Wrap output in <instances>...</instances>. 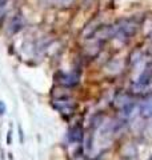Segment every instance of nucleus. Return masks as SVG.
I'll return each mask as SVG.
<instances>
[{
	"mask_svg": "<svg viewBox=\"0 0 152 160\" xmlns=\"http://www.w3.org/2000/svg\"><path fill=\"white\" fill-rule=\"evenodd\" d=\"M4 112H6V107H4L3 104L0 103V115H2V113H4Z\"/></svg>",
	"mask_w": 152,
	"mask_h": 160,
	"instance_id": "nucleus-1",
	"label": "nucleus"
}]
</instances>
